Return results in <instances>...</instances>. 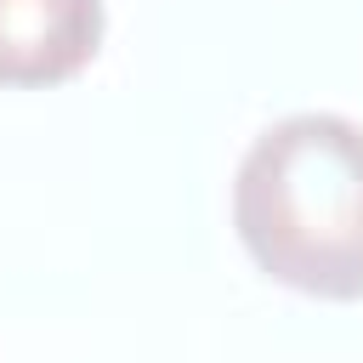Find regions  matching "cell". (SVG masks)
<instances>
[{"label":"cell","instance_id":"obj_1","mask_svg":"<svg viewBox=\"0 0 363 363\" xmlns=\"http://www.w3.org/2000/svg\"><path fill=\"white\" fill-rule=\"evenodd\" d=\"M233 221L272 284L363 301V125L289 113L261 130L233 182Z\"/></svg>","mask_w":363,"mask_h":363},{"label":"cell","instance_id":"obj_2","mask_svg":"<svg viewBox=\"0 0 363 363\" xmlns=\"http://www.w3.org/2000/svg\"><path fill=\"white\" fill-rule=\"evenodd\" d=\"M102 45V0H0V85L74 79Z\"/></svg>","mask_w":363,"mask_h":363}]
</instances>
